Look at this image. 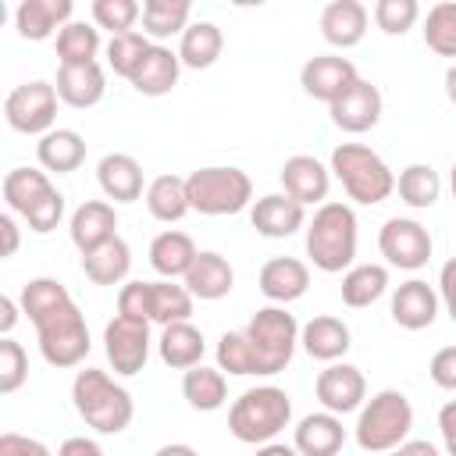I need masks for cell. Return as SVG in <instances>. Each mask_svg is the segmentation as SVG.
Listing matches in <instances>:
<instances>
[{
  "label": "cell",
  "mask_w": 456,
  "mask_h": 456,
  "mask_svg": "<svg viewBox=\"0 0 456 456\" xmlns=\"http://www.w3.org/2000/svg\"><path fill=\"white\" fill-rule=\"evenodd\" d=\"M50 192H53V182L39 167H11L4 175V200L21 217H28Z\"/></svg>",
  "instance_id": "4dcf8cb0"
},
{
  "label": "cell",
  "mask_w": 456,
  "mask_h": 456,
  "mask_svg": "<svg viewBox=\"0 0 456 456\" xmlns=\"http://www.w3.org/2000/svg\"><path fill=\"white\" fill-rule=\"evenodd\" d=\"M256 456H299V449L285 442H267V445H256Z\"/></svg>",
  "instance_id": "6f0895ef"
},
{
  "label": "cell",
  "mask_w": 456,
  "mask_h": 456,
  "mask_svg": "<svg viewBox=\"0 0 456 456\" xmlns=\"http://www.w3.org/2000/svg\"><path fill=\"white\" fill-rule=\"evenodd\" d=\"M381 256L399 271H417L431 256V232L413 217H388L378 232Z\"/></svg>",
  "instance_id": "8fae6325"
},
{
  "label": "cell",
  "mask_w": 456,
  "mask_h": 456,
  "mask_svg": "<svg viewBox=\"0 0 456 456\" xmlns=\"http://www.w3.org/2000/svg\"><path fill=\"white\" fill-rule=\"evenodd\" d=\"M428 374H431V381H435L438 388L456 392V346H442V349L431 356Z\"/></svg>",
  "instance_id": "c3c4849f"
},
{
  "label": "cell",
  "mask_w": 456,
  "mask_h": 456,
  "mask_svg": "<svg viewBox=\"0 0 456 456\" xmlns=\"http://www.w3.org/2000/svg\"><path fill=\"white\" fill-rule=\"evenodd\" d=\"M128 267H132V249L121 235H114L110 242L82 253V271L93 285H118L128 278Z\"/></svg>",
  "instance_id": "1f68e13d"
},
{
  "label": "cell",
  "mask_w": 456,
  "mask_h": 456,
  "mask_svg": "<svg viewBox=\"0 0 456 456\" xmlns=\"http://www.w3.org/2000/svg\"><path fill=\"white\" fill-rule=\"evenodd\" d=\"M217 367L228 370V374H239V378L256 374V360H253L246 331H224L217 338Z\"/></svg>",
  "instance_id": "7bdbcfd3"
},
{
  "label": "cell",
  "mask_w": 456,
  "mask_h": 456,
  "mask_svg": "<svg viewBox=\"0 0 456 456\" xmlns=\"http://www.w3.org/2000/svg\"><path fill=\"white\" fill-rule=\"evenodd\" d=\"M292 420V399L278 385H256L246 388L232 410H228V431L246 445H267L274 442Z\"/></svg>",
  "instance_id": "277c9868"
},
{
  "label": "cell",
  "mask_w": 456,
  "mask_h": 456,
  "mask_svg": "<svg viewBox=\"0 0 456 456\" xmlns=\"http://www.w3.org/2000/svg\"><path fill=\"white\" fill-rule=\"evenodd\" d=\"M314 392H317V399H321V406H324L328 413L342 417V413H353V410L363 406V399H367V381H363L360 367H353V363H331V367H324V370L317 374Z\"/></svg>",
  "instance_id": "7c38bea8"
},
{
  "label": "cell",
  "mask_w": 456,
  "mask_h": 456,
  "mask_svg": "<svg viewBox=\"0 0 456 456\" xmlns=\"http://www.w3.org/2000/svg\"><path fill=\"white\" fill-rule=\"evenodd\" d=\"M139 18H142V7L135 0H93V21L100 28H110V36L135 32Z\"/></svg>",
  "instance_id": "ee69618b"
},
{
  "label": "cell",
  "mask_w": 456,
  "mask_h": 456,
  "mask_svg": "<svg viewBox=\"0 0 456 456\" xmlns=\"http://www.w3.org/2000/svg\"><path fill=\"white\" fill-rule=\"evenodd\" d=\"M449 185H452V196H456V160H452V175H449Z\"/></svg>",
  "instance_id": "94428289"
},
{
  "label": "cell",
  "mask_w": 456,
  "mask_h": 456,
  "mask_svg": "<svg viewBox=\"0 0 456 456\" xmlns=\"http://www.w3.org/2000/svg\"><path fill=\"white\" fill-rule=\"evenodd\" d=\"M0 456H53L39 438L18 435V431H4L0 435Z\"/></svg>",
  "instance_id": "681fc988"
},
{
  "label": "cell",
  "mask_w": 456,
  "mask_h": 456,
  "mask_svg": "<svg viewBox=\"0 0 456 456\" xmlns=\"http://www.w3.org/2000/svg\"><path fill=\"white\" fill-rule=\"evenodd\" d=\"M71 242L78 246V253H89L103 242H110L118 235V214L114 203L107 200H86L75 214H71Z\"/></svg>",
  "instance_id": "7402d4cb"
},
{
  "label": "cell",
  "mask_w": 456,
  "mask_h": 456,
  "mask_svg": "<svg viewBox=\"0 0 456 456\" xmlns=\"http://www.w3.org/2000/svg\"><path fill=\"white\" fill-rule=\"evenodd\" d=\"M100 53V28L86 21H68L57 32V57L61 64H89Z\"/></svg>",
  "instance_id": "ab89813d"
},
{
  "label": "cell",
  "mask_w": 456,
  "mask_h": 456,
  "mask_svg": "<svg viewBox=\"0 0 456 456\" xmlns=\"http://www.w3.org/2000/svg\"><path fill=\"white\" fill-rule=\"evenodd\" d=\"M185 196L196 214L224 217L249 207L253 182L242 167H200L185 178Z\"/></svg>",
  "instance_id": "ba28073f"
},
{
  "label": "cell",
  "mask_w": 456,
  "mask_h": 456,
  "mask_svg": "<svg viewBox=\"0 0 456 456\" xmlns=\"http://www.w3.org/2000/svg\"><path fill=\"white\" fill-rule=\"evenodd\" d=\"M71 11H75L71 0H21L14 7V28L21 39L43 43L71 21Z\"/></svg>",
  "instance_id": "d6986e66"
},
{
  "label": "cell",
  "mask_w": 456,
  "mask_h": 456,
  "mask_svg": "<svg viewBox=\"0 0 456 456\" xmlns=\"http://www.w3.org/2000/svg\"><path fill=\"white\" fill-rule=\"evenodd\" d=\"M192 4L189 0H146L142 4V36L146 39H171L182 36L192 21Z\"/></svg>",
  "instance_id": "d590c367"
},
{
  "label": "cell",
  "mask_w": 456,
  "mask_h": 456,
  "mask_svg": "<svg viewBox=\"0 0 456 456\" xmlns=\"http://www.w3.org/2000/svg\"><path fill=\"white\" fill-rule=\"evenodd\" d=\"M260 292L271 299V303H292L299 296H306L310 289V267L296 256H271L264 267H260Z\"/></svg>",
  "instance_id": "44dd1931"
},
{
  "label": "cell",
  "mask_w": 456,
  "mask_h": 456,
  "mask_svg": "<svg viewBox=\"0 0 456 456\" xmlns=\"http://www.w3.org/2000/svg\"><path fill=\"white\" fill-rule=\"evenodd\" d=\"M71 403L78 410V417L100 431V435H121L132 417H135V403L128 395L125 385H118L107 370L100 367H86L75 374L71 381Z\"/></svg>",
  "instance_id": "7a4b0ae2"
},
{
  "label": "cell",
  "mask_w": 456,
  "mask_h": 456,
  "mask_svg": "<svg viewBox=\"0 0 456 456\" xmlns=\"http://www.w3.org/2000/svg\"><path fill=\"white\" fill-rule=\"evenodd\" d=\"M424 43L438 57H456V0H442L424 18Z\"/></svg>",
  "instance_id": "60d3db41"
},
{
  "label": "cell",
  "mask_w": 456,
  "mask_h": 456,
  "mask_svg": "<svg viewBox=\"0 0 456 456\" xmlns=\"http://www.w3.org/2000/svg\"><path fill=\"white\" fill-rule=\"evenodd\" d=\"M118 314L135 317V321H150V281H128L118 292Z\"/></svg>",
  "instance_id": "7dc6e473"
},
{
  "label": "cell",
  "mask_w": 456,
  "mask_h": 456,
  "mask_svg": "<svg viewBox=\"0 0 456 456\" xmlns=\"http://www.w3.org/2000/svg\"><path fill=\"white\" fill-rule=\"evenodd\" d=\"M321 36L338 50L356 46L367 36V7L360 0H331L321 11Z\"/></svg>",
  "instance_id": "484cf974"
},
{
  "label": "cell",
  "mask_w": 456,
  "mask_h": 456,
  "mask_svg": "<svg viewBox=\"0 0 456 456\" xmlns=\"http://www.w3.org/2000/svg\"><path fill=\"white\" fill-rule=\"evenodd\" d=\"M331 171L335 178L342 182L346 196L363 203V207H374V203H385L392 192H395V175L392 167L363 142H342L331 150Z\"/></svg>",
  "instance_id": "5b68a950"
},
{
  "label": "cell",
  "mask_w": 456,
  "mask_h": 456,
  "mask_svg": "<svg viewBox=\"0 0 456 456\" xmlns=\"http://www.w3.org/2000/svg\"><path fill=\"white\" fill-rule=\"evenodd\" d=\"M96 182L107 200L114 203H135L142 196V164L128 153H107L96 164Z\"/></svg>",
  "instance_id": "603a6c76"
},
{
  "label": "cell",
  "mask_w": 456,
  "mask_h": 456,
  "mask_svg": "<svg viewBox=\"0 0 456 456\" xmlns=\"http://www.w3.org/2000/svg\"><path fill=\"white\" fill-rule=\"evenodd\" d=\"M413 428V406L399 388H381L360 406L356 417V445L363 452H392L410 438Z\"/></svg>",
  "instance_id": "8992f818"
},
{
  "label": "cell",
  "mask_w": 456,
  "mask_h": 456,
  "mask_svg": "<svg viewBox=\"0 0 456 456\" xmlns=\"http://www.w3.org/2000/svg\"><path fill=\"white\" fill-rule=\"evenodd\" d=\"M356 68L349 57H338V53H324V57H310L299 71V86L306 96L321 100V103H335L353 82H356Z\"/></svg>",
  "instance_id": "4fadbf2b"
},
{
  "label": "cell",
  "mask_w": 456,
  "mask_h": 456,
  "mask_svg": "<svg viewBox=\"0 0 456 456\" xmlns=\"http://www.w3.org/2000/svg\"><path fill=\"white\" fill-rule=\"evenodd\" d=\"M28 378V356L21 349V342H14L11 335L0 338V392L11 395L25 385Z\"/></svg>",
  "instance_id": "bcb514c9"
},
{
  "label": "cell",
  "mask_w": 456,
  "mask_h": 456,
  "mask_svg": "<svg viewBox=\"0 0 456 456\" xmlns=\"http://www.w3.org/2000/svg\"><path fill=\"white\" fill-rule=\"evenodd\" d=\"M438 317V292L420 281V278H410L403 281L395 292H392V321L406 331H424L431 328Z\"/></svg>",
  "instance_id": "ac0fdd59"
},
{
  "label": "cell",
  "mask_w": 456,
  "mask_h": 456,
  "mask_svg": "<svg viewBox=\"0 0 456 456\" xmlns=\"http://www.w3.org/2000/svg\"><path fill=\"white\" fill-rule=\"evenodd\" d=\"M153 456H200L192 445H185V442H171V445H160Z\"/></svg>",
  "instance_id": "680465c9"
},
{
  "label": "cell",
  "mask_w": 456,
  "mask_h": 456,
  "mask_svg": "<svg viewBox=\"0 0 456 456\" xmlns=\"http://www.w3.org/2000/svg\"><path fill=\"white\" fill-rule=\"evenodd\" d=\"M61 103L75 107V110H86V107H96L107 93V75L96 61L89 64H61L57 68V82H53Z\"/></svg>",
  "instance_id": "e0dca14e"
},
{
  "label": "cell",
  "mask_w": 456,
  "mask_h": 456,
  "mask_svg": "<svg viewBox=\"0 0 456 456\" xmlns=\"http://www.w3.org/2000/svg\"><path fill=\"white\" fill-rule=\"evenodd\" d=\"M249 221L260 235L267 239H289L296 235L299 228H306V207H299L292 196L285 192H267L253 203L249 210Z\"/></svg>",
  "instance_id": "2e32d148"
},
{
  "label": "cell",
  "mask_w": 456,
  "mask_h": 456,
  "mask_svg": "<svg viewBox=\"0 0 456 456\" xmlns=\"http://www.w3.org/2000/svg\"><path fill=\"white\" fill-rule=\"evenodd\" d=\"M246 338L256 360V374L271 378L292 363V353L299 346V324L285 306H264L249 317Z\"/></svg>",
  "instance_id": "52a82bcc"
},
{
  "label": "cell",
  "mask_w": 456,
  "mask_h": 456,
  "mask_svg": "<svg viewBox=\"0 0 456 456\" xmlns=\"http://www.w3.org/2000/svg\"><path fill=\"white\" fill-rule=\"evenodd\" d=\"M299 346L306 349L310 360H324V363H335L349 353L353 346V335L346 328L342 317H331V314H321V317H310L303 328H299Z\"/></svg>",
  "instance_id": "ffe728a7"
},
{
  "label": "cell",
  "mask_w": 456,
  "mask_h": 456,
  "mask_svg": "<svg viewBox=\"0 0 456 456\" xmlns=\"http://www.w3.org/2000/svg\"><path fill=\"white\" fill-rule=\"evenodd\" d=\"M306 256L317 271L338 274L353 267L356 256V214L349 203H321L306 221Z\"/></svg>",
  "instance_id": "3957f363"
},
{
  "label": "cell",
  "mask_w": 456,
  "mask_h": 456,
  "mask_svg": "<svg viewBox=\"0 0 456 456\" xmlns=\"http://www.w3.org/2000/svg\"><path fill=\"white\" fill-rule=\"evenodd\" d=\"M388 292V267L381 264H356L342 274V303L363 310Z\"/></svg>",
  "instance_id": "e575fe53"
},
{
  "label": "cell",
  "mask_w": 456,
  "mask_h": 456,
  "mask_svg": "<svg viewBox=\"0 0 456 456\" xmlns=\"http://www.w3.org/2000/svg\"><path fill=\"white\" fill-rule=\"evenodd\" d=\"M192 317V292L178 281H150V321L167 328V324H178V321H189Z\"/></svg>",
  "instance_id": "f35d334b"
},
{
  "label": "cell",
  "mask_w": 456,
  "mask_h": 456,
  "mask_svg": "<svg viewBox=\"0 0 456 456\" xmlns=\"http://www.w3.org/2000/svg\"><path fill=\"white\" fill-rule=\"evenodd\" d=\"M346 442V428L342 417L321 410V413H306L292 435V445L299 449V456H338Z\"/></svg>",
  "instance_id": "d4e9b609"
},
{
  "label": "cell",
  "mask_w": 456,
  "mask_h": 456,
  "mask_svg": "<svg viewBox=\"0 0 456 456\" xmlns=\"http://www.w3.org/2000/svg\"><path fill=\"white\" fill-rule=\"evenodd\" d=\"M182 285L192 292V299H207V303H214V299H224V296L232 292V285H235V271H232V264H228L221 253L203 249V253L196 256V264L189 267V274L182 278Z\"/></svg>",
  "instance_id": "cb8c5ba5"
},
{
  "label": "cell",
  "mask_w": 456,
  "mask_h": 456,
  "mask_svg": "<svg viewBox=\"0 0 456 456\" xmlns=\"http://www.w3.org/2000/svg\"><path fill=\"white\" fill-rule=\"evenodd\" d=\"M328 114H331V125H335V128L360 135V132H367V128H374V125L381 121V93H378L374 82L356 78V82L328 107Z\"/></svg>",
  "instance_id": "5bb4252c"
},
{
  "label": "cell",
  "mask_w": 456,
  "mask_h": 456,
  "mask_svg": "<svg viewBox=\"0 0 456 456\" xmlns=\"http://www.w3.org/2000/svg\"><path fill=\"white\" fill-rule=\"evenodd\" d=\"M224 50V36L214 21H192L185 32H182V43H178V61L185 68H210Z\"/></svg>",
  "instance_id": "836d02e7"
},
{
  "label": "cell",
  "mask_w": 456,
  "mask_h": 456,
  "mask_svg": "<svg viewBox=\"0 0 456 456\" xmlns=\"http://www.w3.org/2000/svg\"><path fill=\"white\" fill-rule=\"evenodd\" d=\"M438 296H442V303H445V314H449L452 324H456V256L445 260L442 271H438Z\"/></svg>",
  "instance_id": "f907efd6"
},
{
  "label": "cell",
  "mask_w": 456,
  "mask_h": 456,
  "mask_svg": "<svg viewBox=\"0 0 456 456\" xmlns=\"http://www.w3.org/2000/svg\"><path fill=\"white\" fill-rule=\"evenodd\" d=\"M385 456H442V452H438V445H431V442H424V438H406L403 445H395V449L385 452Z\"/></svg>",
  "instance_id": "db71d44e"
},
{
  "label": "cell",
  "mask_w": 456,
  "mask_h": 456,
  "mask_svg": "<svg viewBox=\"0 0 456 456\" xmlns=\"http://www.w3.org/2000/svg\"><path fill=\"white\" fill-rule=\"evenodd\" d=\"M182 395L192 410L200 413H214L224 406L228 399V381H224V370L221 367H189L185 378H182Z\"/></svg>",
  "instance_id": "d6a6232c"
},
{
  "label": "cell",
  "mask_w": 456,
  "mask_h": 456,
  "mask_svg": "<svg viewBox=\"0 0 456 456\" xmlns=\"http://www.w3.org/2000/svg\"><path fill=\"white\" fill-rule=\"evenodd\" d=\"M445 96L456 107V64H449V71H445Z\"/></svg>",
  "instance_id": "91938a15"
},
{
  "label": "cell",
  "mask_w": 456,
  "mask_h": 456,
  "mask_svg": "<svg viewBox=\"0 0 456 456\" xmlns=\"http://www.w3.org/2000/svg\"><path fill=\"white\" fill-rule=\"evenodd\" d=\"M196 256H200L196 242H192L185 232H175V228L160 232V235L150 242V264H153V271H157L160 278H167V281L185 278L189 267L196 264Z\"/></svg>",
  "instance_id": "83f0119b"
},
{
  "label": "cell",
  "mask_w": 456,
  "mask_h": 456,
  "mask_svg": "<svg viewBox=\"0 0 456 456\" xmlns=\"http://www.w3.org/2000/svg\"><path fill=\"white\" fill-rule=\"evenodd\" d=\"M14 321H18V306H14V299H11V296H0V331L11 335Z\"/></svg>",
  "instance_id": "9f6ffc18"
},
{
  "label": "cell",
  "mask_w": 456,
  "mask_h": 456,
  "mask_svg": "<svg viewBox=\"0 0 456 456\" xmlns=\"http://www.w3.org/2000/svg\"><path fill=\"white\" fill-rule=\"evenodd\" d=\"M395 192H399V200L406 207L428 210L442 196V178H438V171L431 164H406L399 171V178H395Z\"/></svg>",
  "instance_id": "74e56055"
},
{
  "label": "cell",
  "mask_w": 456,
  "mask_h": 456,
  "mask_svg": "<svg viewBox=\"0 0 456 456\" xmlns=\"http://www.w3.org/2000/svg\"><path fill=\"white\" fill-rule=\"evenodd\" d=\"M178 75H182L178 53L171 46H164V43H153L150 53L142 57L139 71L132 75V86L142 96H164V93H171L178 86Z\"/></svg>",
  "instance_id": "4316f807"
},
{
  "label": "cell",
  "mask_w": 456,
  "mask_h": 456,
  "mask_svg": "<svg viewBox=\"0 0 456 456\" xmlns=\"http://www.w3.org/2000/svg\"><path fill=\"white\" fill-rule=\"evenodd\" d=\"M0 232H4V256H14L18 253V224L11 214L0 217Z\"/></svg>",
  "instance_id": "11a10c76"
},
{
  "label": "cell",
  "mask_w": 456,
  "mask_h": 456,
  "mask_svg": "<svg viewBox=\"0 0 456 456\" xmlns=\"http://www.w3.org/2000/svg\"><path fill=\"white\" fill-rule=\"evenodd\" d=\"M57 89L50 82H21L7 93L4 100V118L14 132L21 135H46L53 132V118H57Z\"/></svg>",
  "instance_id": "9c48e42d"
},
{
  "label": "cell",
  "mask_w": 456,
  "mask_h": 456,
  "mask_svg": "<svg viewBox=\"0 0 456 456\" xmlns=\"http://www.w3.org/2000/svg\"><path fill=\"white\" fill-rule=\"evenodd\" d=\"M150 46H153V43H150L142 32H121V36H110V43H107V64H110V71L132 82V75L139 71L142 57L150 53Z\"/></svg>",
  "instance_id": "b9f144b4"
},
{
  "label": "cell",
  "mask_w": 456,
  "mask_h": 456,
  "mask_svg": "<svg viewBox=\"0 0 456 456\" xmlns=\"http://www.w3.org/2000/svg\"><path fill=\"white\" fill-rule=\"evenodd\" d=\"M103 353H107L114 374H121V378L139 374L150 360V321L114 314L103 328Z\"/></svg>",
  "instance_id": "30bf717a"
},
{
  "label": "cell",
  "mask_w": 456,
  "mask_h": 456,
  "mask_svg": "<svg viewBox=\"0 0 456 456\" xmlns=\"http://www.w3.org/2000/svg\"><path fill=\"white\" fill-rule=\"evenodd\" d=\"M420 18L417 0H378L374 4V25L385 36H406Z\"/></svg>",
  "instance_id": "f6af8a7d"
},
{
  "label": "cell",
  "mask_w": 456,
  "mask_h": 456,
  "mask_svg": "<svg viewBox=\"0 0 456 456\" xmlns=\"http://www.w3.org/2000/svg\"><path fill=\"white\" fill-rule=\"evenodd\" d=\"M36 157L43 171H57V175L78 171L86 160V139L75 128H53L36 142Z\"/></svg>",
  "instance_id": "f546056e"
},
{
  "label": "cell",
  "mask_w": 456,
  "mask_h": 456,
  "mask_svg": "<svg viewBox=\"0 0 456 456\" xmlns=\"http://www.w3.org/2000/svg\"><path fill=\"white\" fill-rule=\"evenodd\" d=\"M438 431H442V445L449 456H456V399H449L438 410Z\"/></svg>",
  "instance_id": "816d5d0a"
},
{
  "label": "cell",
  "mask_w": 456,
  "mask_h": 456,
  "mask_svg": "<svg viewBox=\"0 0 456 456\" xmlns=\"http://www.w3.org/2000/svg\"><path fill=\"white\" fill-rule=\"evenodd\" d=\"M281 185H285V196H292L299 207H314V203L321 207V203H328L324 196H328L331 175L317 157L296 153L281 164Z\"/></svg>",
  "instance_id": "9a60e30c"
},
{
  "label": "cell",
  "mask_w": 456,
  "mask_h": 456,
  "mask_svg": "<svg viewBox=\"0 0 456 456\" xmlns=\"http://www.w3.org/2000/svg\"><path fill=\"white\" fill-rule=\"evenodd\" d=\"M146 210L157 221H164V224L182 221L192 210L189 207V196H185V178H178V175H157L146 185Z\"/></svg>",
  "instance_id": "8d00e7d4"
},
{
  "label": "cell",
  "mask_w": 456,
  "mask_h": 456,
  "mask_svg": "<svg viewBox=\"0 0 456 456\" xmlns=\"http://www.w3.org/2000/svg\"><path fill=\"white\" fill-rule=\"evenodd\" d=\"M21 310L28 314V321L36 324L39 335V353L50 367L64 370V367H78L89 356V328L86 317L78 310V303L71 299V292L57 281V278H32L21 289Z\"/></svg>",
  "instance_id": "6da1fadb"
},
{
  "label": "cell",
  "mask_w": 456,
  "mask_h": 456,
  "mask_svg": "<svg viewBox=\"0 0 456 456\" xmlns=\"http://www.w3.org/2000/svg\"><path fill=\"white\" fill-rule=\"evenodd\" d=\"M57 456H103V449H100V442H93L86 435H75V438H64L61 442Z\"/></svg>",
  "instance_id": "f5cc1de1"
},
{
  "label": "cell",
  "mask_w": 456,
  "mask_h": 456,
  "mask_svg": "<svg viewBox=\"0 0 456 456\" xmlns=\"http://www.w3.org/2000/svg\"><path fill=\"white\" fill-rule=\"evenodd\" d=\"M157 349H160V360H164L167 367L189 370V367H200V363H203L207 342H203V331H200L196 324L178 321V324H167V328L160 331Z\"/></svg>",
  "instance_id": "f1b7e54d"
}]
</instances>
